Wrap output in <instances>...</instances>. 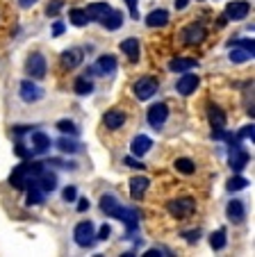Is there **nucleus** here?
<instances>
[{"label": "nucleus", "mask_w": 255, "mask_h": 257, "mask_svg": "<svg viewBox=\"0 0 255 257\" xmlns=\"http://www.w3.org/2000/svg\"><path fill=\"white\" fill-rule=\"evenodd\" d=\"M101 25L105 30H119L121 25H123V14L121 12H114V10H110L105 16L101 19Z\"/></svg>", "instance_id": "412c9836"}, {"label": "nucleus", "mask_w": 255, "mask_h": 257, "mask_svg": "<svg viewBox=\"0 0 255 257\" xmlns=\"http://www.w3.org/2000/svg\"><path fill=\"white\" fill-rule=\"evenodd\" d=\"M196 87H198V75L196 73H189V71H185L183 78L176 82V91H178L180 96H189V93H194Z\"/></svg>", "instance_id": "0eeeda50"}, {"label": "nucleus", "mask_w": 255, "mask_h": 257, "mask_svg": "<svg viewBox=\"0 0 255 257\" xmlns=\"http://www.w3.org/2000/svg\"><path fill=\"white\" fill-rule=\"evenodd\" d=\"M14 132L16 135H25V132H30V125H16Z\"/></svg>", "instance_id": "3c124183"}, {"label": "nucleus", "mask_w": 255, "mask_h": 257, "mask_svg": "<svg viewBox=\"0 0 255 257\" xmlns=\"http://www.w3.org/2000/svg\"><path fill=\"white\" fill-rule=\"evenodd\" d=\"M82 50L80 48H71V50H64L62 53V64H64V68H75L77 64L82 62Z\"/></svg>", "instance_id": "5701e85b"}, {"label": "nucleus", "mask_w": 255, "mask_h": 257, "mask_svg": "<svg viewBox=\"0 0 255 257\" xmlns=\"http://www.w3.org/2000/svg\"><path fill=\"white\" fill-rule=\"evenodd\" d=\"M198 234H201L198 230H192V232H185V237H187L189 243H196V241H198Z\"/></svg>", "instance_id": "a18cd8bd"}, {"label": "nucleus", "mask_w": 255, "mask_h": 257, "mask_svg": "<svg viewBox=\"0 0 255 257\" xmlns=\"http://www.w3.org/2000/svg\"><path fill=\"white\" fill-rule=\"evenodd\" d=\"M132 91H135V96L139 98V100H148V98H153L155 93H157V82L150 78H141L139 82L135 84Z\"/></svg>", "instance_id": "6e6552de"}, {"label": "nucleus", "mask_w": 255, "mask_h": 257, "mask_svg": "<svg viewBox=\"0 0 255 257\" xmlns=\"http://www.w3.org/2000/svg\"><path fill=\"white\" fill-rule=\"evenodd\" d=\"M46 169V162H23L19 164L10 175V185L14 189H28V187L34 185V180L39 178V173Z\"/></svg>", "instance_id": "f257e3e1"}, {"label": "nucleus", "mask_w": 255, "mask_h": 257, "mask_svg": "<svg viewBox=\"0 0 255 257\" xmlns=\"http://www.w3.org/2000/svg\"><path fill=\"white\" fill-rule=\"evenodd\" d=\"M248 10L250 5L246 3V0H232V3H228L226 5V21H241L248 16Z\"/></svg>", "instance_id": "423d86ee"}, {"label": "nucleus", "mask_w": 255, "mask_h": 257, "mask_svg": "<svg viewBox=\"0 0 255 257\" xmlns=\"http://www.w3.org/2000/svg\"><path fill=\"white\" fill-rule=\"evenodd\" d=\"M168 23V12L166 10H155L146 16V25L148 28H164Z\"/></svg>", "instance_id": "4be33fe9"}, {"label": "nucleus", "mask_w": 255, "mask_h": 257, "mask_svg": "<svg viewBox=\"0 0 255 257\" xmlns=\"http://www.w3.org/2000/svg\"><path fill=\"white\" fill-rule=\"evenodd\" d=\"M176 171H180V173H185V175H192L194 171H196V164H194L192 160H187V157H180V160L176 162Z\"/></svg>", "instance_id": "72a5a7b5"}, {"label": "nucleus", "mask_w": 255, "mask_h": 257, "mask_svg": "<svg viewBox=\"0 0 255 257\" xmlns=\"http://www.w3.org/2000/svg\"><path fill=\"white\" fill-rule=\"evenodd\" d=\"M103 123H105L110 130H119V127H123V123H125V114L121 112V109H110V112L103 116Z\"/></svg>", "instance_id": "aec40b11"}, {"label": "nucleus", "mask_w": 255, "mask_h": 257, "mask_svg": "<svg viewBox=\"0 0 255 257\" xmlns=\"http://www.w3.org/2000/svg\"><path fill=\"white\" fill-rule=\"evenodd\" d=\"M125 5H128V10H130L132 19H139V12H137V0H125Z\"/></svg>", "instance_id": "37998d69"}, {"label": "nucleus", "mask_w": 255, "mask_h": 257, "mask_svg": "<svg viewBox=\"0 0 255 257\" xmlns=\"http://www.w3.org/2000/svg\"><path fill=\"white\" fill-rule=\"evenodd\" d=\"M123 164H128V166H132V169H144V164H141L139 160H137L135 155L132 157H123Z\"/></svg>", "instance_id": "79ce46f5"}, {"label": "nucleus", "mask_w": 255, "mask_h": 257, "mask_svg": "<svg viewBox=\"0 0 255 257\" xmlns=\"http://www.w3.org/2000/svg\"><path fill=\"white\" fill-rule=\"evenodd\" d=\"M57 130L64 132V135H77V125L73 121H68V118H62V121H57Z\"/></svg>", "instance_id": "c9c22d12"}, {"label": "nucleus", "mask_w": 255, "mask_h": 257, "mask_svg": "<svg viewBox=\"0 0 255 257\" xmlns=\"http://www.w3.org/2000/svg\"><path fill=\"white\" fill-rule=\"evenodd\" d=\"M148 178H144V175H135V178L130 180V194L132 198H141L144 196V191L148 189Z\"/></svg>", "instance_id": "b1692460"}, {"label": "nucleus", "mask_w": 255, "mask_h": 257, "mask_svg": "<svg viewBox=\"0 0 255 257\" xmlns=\"http://www.w3.org/2000/svg\"><path fill=\"white\" fill-rule=\"evenodd\" d=\"M14 153H16V157H21V160H30V157L34 155L32 148H25V144H21V141L14 146Z\"/></svg>", "instance_id": "e433bc0d"}, {"label": "nucleus", "mask_w": 255, "mask_h": 257, "mask_svg": "<svg viewBox=\"0 0 255 257\" xmlns=\"http://www.w3.org/2000/svg\"><path fill=\"white\" fill-rule=\"evenodd\" d=\"M166 118H168V107L164 105V102H157V105H153L148 109V123L155 127V130H159Z\"/></svg>", "instance_id": "9d476101"}, {"label": "nucleus", "mask_w": 255, "mask_h": 257, "mask_svg": "<svg viewBox=\"0 0 255 257\" xmlns=\"http://www.w3.org/2000/svg\"><path fill=\"white\" fill-rule=\"evenodd\" d=\"M101 209L107 214V216H112V218H121V212H123L121 203L114 198V196H110V194H105L101 198Z\"/></svg>", "instance_id": "ddd939ff"}, {"label": "nucleus", "mask_w": 255, "mask_h": 257, "mask_svg": "<svg viewBox=\"0 0 255 257\" xmlns=\"http://www.w3.org/2000/svg\"><path fill=\"white\" fill-rule=\"evenodd\" d=\"M253 137H255V127H253V123H250V125H244V127H241L239 139H250V141H253Z\"/></svg>", "instance_id": "ea45409f"}, {"label": "nucleus", "mask_w": 255, "mask_h": 257, "mask_svg": "<svg viewBox=\"0 0 255 257\" xmlns=\"http://www.w3.org/2000/svg\"><path fill=\"white\" fill-rule=\"evenodd\" d=\"M230 46H237V48L248 50L250 55L255 53V44H253V39H235V41H230Z\"/></svg>", "instance_id": "4c0bfd02"}, {"label": "nucleus", "mask_w": 255, "mask_h": 257, "mask_svg": "<svg viewBox=\"0 0 255 257\" xmlns=\"http://www.w3.org/2000/svg\"><path fill=\"white\" fill-rule=\"evenodd\" d=\"M121 53L125 55V57L130 59L132 64L135 62H139V41L135 39V37H130V39H125V41H121Z\"/></svg>", "instance_id": "dca6fc26"}, {"label": "nucleus", "mask_w": 255, "mask_h": 257, "mask_svg": "<svg viewBox=\"0 0 255 257\" xmlns=\"http://www.w3.org/2000/svg\"><path fill=\"white\" fill-rule=\"evenodd\" d=\"M68 19H71V23L75 25V28H84V25L89 23V16L84 10H71L68 12Z\"/></svg>", "instance_id": "7c9ffc66"}, {"label": "nucleus", "mask_w": 255, "mask_h": 257, "mask_svg": "<svg viewBox=\"0 0 255 257\" xmlns=\"http://www.w3.org/2000/svg\"><path fill=\"white\" fill-rule=\"evenodd\" d=\"M73 237H75L77 246L89 248L94 243V239H96V234H94V223L92 221H82V223H77L75 230H73Z\"/></svg>", "instance_id": "7ed1b4c3"}, {"label": "nucleus", "mask_w": 255, "mask_h": 257, "mask_svg": "<svg viewBox=\"0 0 255 257\" xmlns=\"http://www.w3.org/2000/svg\"><path fill=\"white\" fill-rule=\"evenodd\" d=\"M230 62H235V64H241V62H250L253 59V55L248 53V50H244V48H237V46H230Z\"/></svg>", "instance_id": "c756f323"}, {"label": "nucleus", "mask_w": 255, "mask_h": 257, "mask_svg": "<svg viewBox=\"0 0 255 257\" xmlns=\"http://www.w3.org/2000/svg\"><path fill=\"white\" fill-rule=\"evenodd\" d=\"M62 32H64V23H59V21H57V23H55V28H53V34H55V37H59Z\"/></svg>", "instance_id": "09e8293b"}, {"label": "nucleus", "mask_w": 255, "mask_h": 257, "mask_svg": "<svg viewBox=\"0 0 255 257\" xmlns=\"http://www.w3.org/2000/svg\"><path fill=\"white\" fill-rule=\"evenodd\" d=\"M207 121L212 125V132H221L226 130V114L219 105H210L207 107Z\"/></svg>", "instance_id": "1a4fd4ad"}, {"label": "nucleus", "mask_w": 255, "mask_h": 257, "mask_svg": "<svg viewBox=\"0 0 255 257\" xmlns=\"http://www.w3.org/2000/svg\"><path fill=\"white\" fill-rule=\"evenodd\" d=\"M166 207H168V212H171V216L185 218L196 209V200L194 198H176V200H168Z\"/></svg>", "instance_id": "20e7f679"}, {"label": "nucleus", "mask_w": 255, "mask_h": 257, "mask_svg": "<svg viewBox=\"0 0 255 257\" xmlns=\"http://www.w3.org/2000/svg\"><path fill=\"white\" fill-rule=\"evenodd\" d=\"M73 89H75L77 96H89V93L94 91V84H92V80H89V78H84V75H82V78L75 80Z\"/></svg>", "instance_id": "c85d7f7f"}, {"label": "nucleus", "mask_w": 255, "mask_h": 257, "mask_svg": "<svg viewBox=\"0 0 255 257\" xmlns=\"http://www.w3.org/2000/svg\"><path fill=\"white\" fill-rule=\"evenodd\" d=\"M25 73L32 80H44L46 78V57L41 53H30L25 59Z\"/></svg>", "instance_id": "f03ea898"}, {"label": "nucleus", "mask_w": 255, "mask_h": 257, "mask_svg": "<svg viewBox=\"0 0 255 257\" xmlns=\"http://www.w3.org/2000/svg\"><path fill=\"white\" fill-rule=\"evenodd\" d=\"M205 37H207V32H205V28H203L201 23H192V25H187V28L183 30V41L187 46L203 44V41H205Z\"/></svg>", "instance_id": "39448f33"}, {"label": "nucleus", "mask_w": 255, "mask_h": 257, "mask_svg": "<svg viewBox=\"0 0 255 257\" xmlns=\"http://www.w3.org/2000/svg\"><path fill=\"white\" fill-rule=\"evenodd\" d=\"M226 214H228V218H230L232 223H241V221L246 218L244 203H241V200H230L228 207H226Z\"/></svg>", "instance_id": "6ab92c4d"}, {"label": "nucleus", "mask_w": 255, "mask_h": 257, "mask_svg": "<svg viewBox=\"0 0 255 257\" xmlns=\"http://www.w3.org/2000/svg\"><path fill=\"white\" fill-rule=\"evenodd\" d=\"M62 198L66 200V203H73V200L77 198V191H75V187H66V189L62 191Z\"/></svg>", "instance_id": "a19ab883"}, {"label": "nucleus", "mask_w": 255, "mask_h": 257, "mask_svg": "<svg viewBox=\"0 0 255 257\" xmlns=\"http://www.w3.org/2000/svg\"><path fill=\"white\" fill-rule=\"evenodd\" d=\"M57 148L62 153H68V155H73V153L80 151V144H77V141H73V139H68V137H62V139L57 141Z\"/></svg>", "instance_id": "473e14b6"}, {"label": "nucleus", "mask_w": 255, "mask_h": 257, "mask_svg": "<svg viewBox=\"0 0 255 257\" xmlns=\"http://www.w3.org/2000/svg\"><path fill=\"white\" fill-rule=\"evenodd\" d=\"M110 234H112V228H110V225H103V228L98 230V237H96V239L105 241V239H110Z\"/></svg>", "instance_id": "c03bdc74"}, {"label": "nucleus", "mask_w": 255, "mask_h": 257, "mask_svg": "<svg viewBox=\"0 0 255 257\" xmlns=\"http://www.w3.org/2000/svg\"><path fill=\"white\" fill-rule=\"evenodd\" d=\"M196 66V59H185V57H176L168 62V68L174 73H185V71H192Z\"/></svg>", "instance_id": "a878e982"}, {"label": "nucleus", "mask_w": 255, "mask_h": 257, "mask_svg": "<svg viewBox=\"0 0 255 257\" xmlns=\"http://www.w3.org/2000/svg\"><path fill=\"white\" fill-rule=\"evenodd\" d=\"M248 187V180L241 178V175H235V178L228 180V191H239V189H246Z\"/></svg>", "instance_id": "f704fd0d"}, {"label": "nucleus", "mask_w": 255, "mask_h": 257, "mask_svg": "<svg viewBox=\"0 0 255 257\" xmlns=\"http://www.w3.org/2000/svg\"><path fill=\"white\" fill-rule=\"evenodd\" d=\"M37 187L39 189H44L46 194H48V191H55L57 189V175L50 173L48 169H44L41 173H39V178H37Z\"/></svg>", "instance_id": "f3484780"}, {"label": "nucleus", "mask_w": 255, "mask_h": 257, "mask_svg": "<svg viewBox=\"0 0 255 257\" xmlns=\"http://www.w3.org/2000/svg\"><path fill=\"white\" fill-rule=\"evenodd\" d=\"M21 98H23L25 102H37L44 98V89L37 87L32 80H23V82H21Z\"/></svg>", "instance_id": "9b49d317"}, {"label": "nucleus", "mask_w": 255, "mask_h": 257, "mask_svg": "<svg viewBox=\"0 0 255 257\" xmlns=\"http://www.w3.org/2000/svg\"><path fill=\"white\" fill-rule=\"evenodd\" d=\"M119 221H123L125 228H128V237H125V239H130L132 232L137 230V225H139V212H137V209H125V207H123V212H121V218H119Z\"/></svg>", "instance_id": "2eb2a0df"}, {"label": "nucleus", "mask_w": 255, "mask_h": 257, "mask_svg": "<svg viewBox=\"0 0 255 257\" xmlns=\"http://www.w3.org/2000/svg\"><path fill=\"white\" fill-rule=\"evenodd\" d=\"M110 10H112V7L107 5V3H92V5H89L84 12H87L89 21H101Z\"/></svg>", "instance_id": "393cba45"}, {"label": "nucleus", "mask_w": 255, "mask_h": 257, "mask_svg": "<svg viewBox=\"0 0 255 257\" xmlns=\"http://www.w3.org/2000/svg\"><path fill=\"white\" fill-rule=\"evenodd\" d=\"M32 146L34 153H46L50 148V137L44 132H32Z\"/></svg>", "instance_id": "bb28decb"}, {"label": "nucleus", "mask_w": 255, "mask_h": 257, "mask_svg": "<svg viewBox=\"0 0 255 257\" xmlns=\"http://www.w3.org/2000/svg\"><path fill=\"white\" fill-rule=\"evenodd\" d=\"M246 164H248V153H246L241 146L239 148H232L230 151V169L239 173V171H244Z\"/></svg>", "instance_id": "a211bd4d"}, {"label": "nucleus", "mask_w": 255, "mask_h": 257, "mask_svg": "<svg viewBox=\"0 0 255 257\" xmlns=\"http://www.w3.org/2000/svg\"><path fill=\"white\" fill-rule=\"evenodd\" d=\"M162 252H164V250H157V248H150V250H146V252H144V257H159Z\"/></svg>", "instance_id": "de8ad7c7"}, {"label": "nucleus", "mask_w": 255, "mask_h": 257, "mask_svg": "<svg viewBox=\"0 0 255 257\" xmlns=\"http://www.w3.org/2000/svg\"><path fill=\"white\" fill-rule=\"evenodd\" d=\"M87 209H89V200L80 198V203H77V212H87Z\"/></svg>", "instance_id": "49530a36"}, {"label": "nucleus", "mask_w": 255, "mask_h": 257, "mask_svg": "<svg viewBox=\"0 0 255 257\" xmlns=\"http://www.w3.org/2000/svg\"><path fill=\"white\" fill-rule=\"evenodd\" d=\"M228 239H226V230H217V232L210 234V246L214 248V250H221V248H226Z\"/></svg>", "instance_id": "2f4dec72"}, {"label": "nucleus", "mask_w": 255, "mask_h": 257, "mask_svg": "<svg viewBox=\"0 0 255 257\" xmlns=\"http://www.w3.org/2000/svg\"><path fill=\"white\" fill-rule=\"evenodd\" d=\"M62 7H64V0H50L48 7H46V14H48V16H57Z\"/></svg>", "instance_id": "58836bf2"}, {"label": "nucleus", "mask_w": 255, "mask_h": 257, "mask_svg": "<svg viewBox=\"0 0 255 257\" xmlns=\"http://www.w3.org/2000/svg\"><path fill=\"white\" fill-rule=\"evenodd\" d=\"M150 146H153L150 137H146V135H137L135 139H132V144H130V151H132V155H135V157H144L146 153L150 151Z\"/></svg>", "instance_id": "4468645a"}, {"label": "nucleus", "mask_w": 255, "mask_h": 257, "mask_svg": "<svg viewBox=\"0 0 255 257\" xmlns=\"http://www.w3.org/2000/svg\"><path fill=\"white\" fill-rule=\"evenodd\" d=\"M19 5H21V7H23V10H28V7L37 5V0H19Z\"/></svg>", "instance_id": "8fccbe9b"}, {"label": "nucleus", "mask_w": 255, "mask_h": 257, "mask_svg": "<svg viewBox=\"0 0 255 257\" xmlns=\"http://www.w3.org/2000/svg\"><path fill=\"white\" fill-rule=\"evenodd\" d=\"M116 66H119V64H116V59L112 57V55H103V57H98V62L94 64V73H96V75H112V73L116 71Z\"/></svg>", "instance_id": "f8f14e48"}, {"label": "nucleus", "mask_w": 255, "mask_h": 257, "mask_svg": "<svg viewBox=\"0 0 255 257\" xmlns=\"http://www.w3.org/2000/svg\"><path fill=\"white\" fill-rule=\"evenodd\" d=\"M44 198H46V191L39 189L37 180H34V185L28 187V200H25V203H28V205H41V203H44Z\"/></svg>", "instance_id": "cd10ccee"}, {"label": "nucleus", "mask_w": 255, "mask_h": 257, "mask_svg": "<svg viewBox=\"0 0 255 257\" xmlns=\"http://www.w3.org/2000/svg\"><path fill=\"white\" fill-rule=\"evenodd\" d=\"M189 5V0H176V10H185Z\"/></svg>", "instance_id": "603ef678"}]
</instances>
